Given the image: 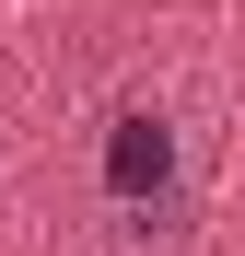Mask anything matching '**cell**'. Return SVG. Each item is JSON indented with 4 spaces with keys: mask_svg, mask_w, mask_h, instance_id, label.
Instances as JSON below:
<instances>
[{
    "mask_svg": "<svg viewBox=\"0 0 245 256\" xmlns=\"http://www.w3.org/2000/svg\"><path fill=\"white\" fill-rule=\"evenodd\" d=\"M105 198L117 210H163L175 198V128H163L152 105H117L105 116Z\"/></svg>",
    "mask_w": 245,
    "mask_h": 256,
    "instance_id": "6da1fadb",
    "label": "cell"
}]
</instances>
